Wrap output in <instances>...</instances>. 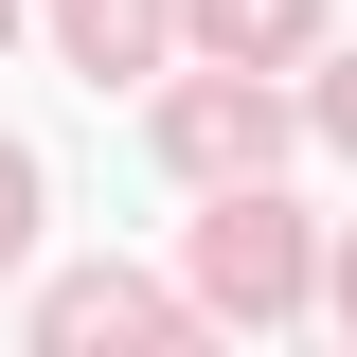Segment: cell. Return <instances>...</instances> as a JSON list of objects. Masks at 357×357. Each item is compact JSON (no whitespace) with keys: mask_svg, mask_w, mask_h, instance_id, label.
Returning a JSON list of instances; mask_svg holds the SVG:
<instances>
[{"mask_svg":"<svg viewBox=\"0 0 357 357\" xmlns=\"http://www.w3.org/2000/svg\"><path fill=\"white\" fill-rule=\"evenodd\" d=\"M286 304H304V215L232 178L197 215V321H286Z\"/></svg>","mask_w":357,"mask_h":357,"instance_id":"6da1fadb","label":"cell"},{"mask_svg":"<svg viewBox=\"0 0 357 357\" xmlns=\"http://www.w3.org/2000/svg\"><path fill=\"white\" fill-rule=\"evenodd\" d=\"M268 143H286V126H268L250 72H215V89H178V107H161V161H178V178H268Z\"/></svg>","mask_w":357,"mask_h":357,"instance_id":"7a4b0ae2","label":"cell"},{"mask_svg":"<svg viewBox=\"0 0 357 357\" xmlns=\"http://www.w3.org/2000/svg\"><path fill=\"white\" fill-rule=\"evenodd\" d=\"M161 321H197V304H161V286H126V268H72L36 304V340H161Z\"/></svg>","mask_w":357,"mask_h":357,"instance_id":"3957f363","label":"cell"},{"mask_svg":"<svg viewBox=\"0 0 357 357\" xmlns=\"http://www.w3.org/2000/svg\"><path fill=\"white\" fill-rule=\"evenodd\" d=\"M304 18H321V0H197V36H215L232 72H250V54H304Z\"/></svg>","mask_w":357,"mask_h":357,"instance_id":"277c9868","label":"cell"},{"mask_svg":"<svg viewBox=\"0 0 357 357\" xmlns=\"http://www.w3.org/2000/svg\"><path fill=\"white\" fill-rule=\"evenodd\" d=\"M72 54L89 72H143V54H161V0H72Z\"/></svg>","mask_w":357,"mask_h":357,"instance_id":"5b68a950","label":"cell"},{"mask_svg":"<svg viewBox=\"0 0 357 357\" xmlns=\"http://www.w3.org/2000/svg\"><path fill=\"white\" fill-rule=\"evenodd\" d=\"M36 250V161H18V143H0V268Z\"/></svg>","mask_w":357,"mask_h":357,"instance_id":"8992f818","label":"cell"},{"mask_svg":"<svg viewBox=\"0 0 357 357\" xmlns=\"http://www.w3.org/2000/svg\"><path fill=\"white\" fill-rule=\"evenodd\" d=\"M321 126H340V143H357V54H340V72H321Z\"/></svg>","mask_w":357,"mask_h":357,"instance_id":"52a82bcc","label":"cell"},{"mask_svg":"<svg viewBox=\"0 0 357 357\" xmlns=\"http://www.w3.org/2000/svg\"><path fill=\"white\" fill-rule=\"evenodd\" d=\"M340 321H357V250H340Z\"/></svg>","mask_w":357,"mask_h":357,"instance_id":"ba28073f","label":"cell"}]
</instances>
